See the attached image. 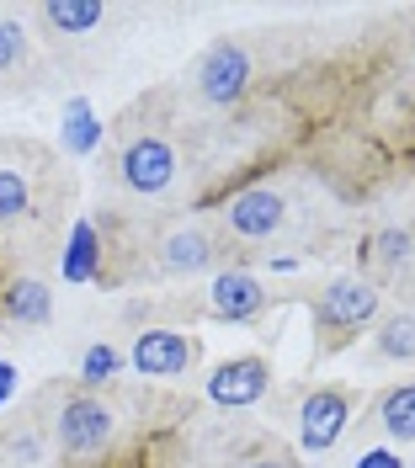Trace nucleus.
<instances>
[{
    "label": "nucleus",
    "mask_w": 415,
    "mask_h": 468,
    "mask_svg": "<svg viewBox=\"0 0 415 468\" xmlns=\"http://www.w3.org/2000/svg\"><path fill=\"white\" fill-rule=\"evenodd\" d=\"M271 388V362L267 356H229V362H218L213 367V378H208V399L224 410H250L261 405Z\"/></svg>",
    "instance_id": "obj_8"
},
{
    "label": "nucleus",
    "mask_w": 415,
    "mask_h": 468,
    "mask_svg": "<svg viewBox=\"0 0 415 468\" xmlns=\"http://www.w3.org/2000/svg\"><path fill=\"white\" fill-rule=\"evenodd\" d=\"M32 207V186L22 171H11V165H0V224H11V218H22Z\"/></svg>",
    "instance_id": "obj_18"
},
{
    "label": "nucleus",
    "mask_w": 415,
    "mask_h": 468,
    "mask_svg": "<svg viewBox=\"0 0 415 468\" xmlns=\"http://www.w3.org/2000/svg\"><path fill=\"white\" fill-rule=\"evenodd\" d=\"M256 80V64H250V48L239 37H218L208 43L203 58L192 64V90L203 96L208 107H235L239 96Z\"/></svg>",
    "instance_id": "obj_1"
},
{
    "label": "nucleus",
    "mask_w": 415,
    "mask_h": 468,
    "mask_svg": "<svg viewBox=\"0 0 415 468\" xmlns=\"http://www.w3.org/2000/svg\"><path fill=\"white\" fill-rule=\"evenodd\" d=\"M54 437L69 458H101L112 437H118V410L96 394H69L59 405V420H54Z\"/></svg>",
    "instance_id": "obj_2"
},
{
    "label": "nucleus",
    "mask_w": 415,
    "mask_h": 468,
    "mask_svg": "<svg viewBox=\"0 0 415 468\" xmlns=\"http://www.w3.org/2000/svg\"><path fill=\"white\" fill-rule=\"evenodd\" d=\"M213 261H218V245H213V234L197 229V224H176V229H165V239H160V266H165L171 277L213 271Z\"/></svg>",
    "instance_id": "obj_10"
},
{
    "label": "nucleus",
    "mask_w": 415,
    "mask_h": 468,
    "mask_svg": "<svg viewBox=\"0 0 415 468\" xmlns=\"http://www.w3.org/2000/svg\"><path fill=\"white\" fill-rule=\"evenodd\" d=\"M239 468H293L288 458H277V452H267V458H250V463H239Z\"/></svg>",
    "instance_id": "obj_24"
},
{
    "label": "nucleus",
    "mask_w": 415,
    "mask_h": 468,
    "mask_svg": "<svg viewBox=\"0 0 415 468\" xmlns=\"http://www.w3.org/2000/svg\"><path fill=\"white\" fill-rule=\"evenodd\" d=\"M37 16L64 37H86L107 22V5L101 0H48V5H37Z\"/></svg>",
    "instance_id": "obj_13"
},
{
    "label": "nucleus",
    "mask_w": 415,
    "mask_h": 468,
    "mask_svg": "<svg viewBox=\"0 0 415 468\" xmlns=\"http://www.w3.org/2000/svg\"><path fill=\"white\" fill-rule=\"evenodd\" d=\"M378 356H388V362H415V314H388L378 324Z\"/></svg>",
    "instance_id": "obj_16"
},
{
    "label": "nucleus",
    "mask_w": 415,
    "mask_h": 468,
    "mask_svg": "<svg viewBox=\"0 0 415 468\" xmlns=\"http://www.w3.org/2000/svg\"><path fill=\"white\" fill-rule=\"evenodd\" d=\"M59 144L69 154H96L101 149V117L86 96H69L64 101V122H59Z\"/></svg>",
    "instance_id": "obj_14"
},
{
    "label": "nucleus",
    "mask_w": 415,
    "mask_h": 468,
    "mask_svg": "<svg viewBox=\"0 0 415 468\" xmlns=\"http://www.w3.org/2000/svg\"><path fill=\"white\" fill-rule=\"evenodd\" d=\"M378 426H384V437L394 441V452L415 441V383H394L384 399H378Z\"/></svg>",
    "instance_id": "obj_15"
},
{
    "label": "nucleus",
    "mask_w": 415,
    "mask_h": 468,
    "mask_svg": "<svg viewBox=\"0 0 415 468\" xmlns=\"http://www.w3.org/2000/svg\"><path fill=\"white\" fill-rule=\"evenodd\" d=\"M373 320H378V288L367 277H335L314 298V324L330 330V335H356Z\"/></svg>",
    "instance_id": "obj_4"
},
{
    "label": "nucleus",
    "mask_w": 415,
    "mask_h": 468,
    "mask_svg": "<svg viewBox=\"0 0 415 468\" xmlns=\"http://www.w3.org/2000/svg\"><path fill=\"white\" fill-rule=\"evenodd\" d=\"M356 468H405V458H399L394 447H367V452L356 458Z\"/></svg>",
    "instance_id": "obj_22"
},
{
    "label": "nucleus",
    "mask_w": 415,
    "mask_h": 468,
    "mask_svg": "<svg viewBox=\"0 0 415 468\" xmlns=\"http://www.w3.org/2000/svg\"><path fill=\"white\" fill-rule=\"evenodd\" d=\"M373 250H378V261L399 266V261L415 250V234H410V229H384L378 239H373Z\"/></svg>",
    "instance_id": "obj_20"
},
{
    "label": "nucleus",
    "mask_w": 415,
    "mask_h": 468,
    "mask_svg": "<svg viewBox=\"0 0 415 468\" xmlns=\"http://www.w3.org/2000/svg\"><path fill=\"white\" fill-rule=\"evenodd\" d=\"M128 362H133V373H139V378H186V373H192V362H197V341H192V335H181V330L154 324V330H139V335H133Z\"/></svg>",
    "instance_id": "obj_6"
},
{
    "label": "nucleus",
    "mask_w": 415,
    "mask_h": 468,
    "mask_svg": "<svg viewBox=\"0 0 415 468\" xmlns=\"http://www.w3.org/2000/svg\"><path fill=\"white\" fill-rule=\"evenodd\" d=\"M16 399V362H0V410Z\"/></svg>",
    "instance_id": "obj_23"
},
{
    "label": "nucleus",
    "mask_w": 415,
    "mask_h": 468,
    "mask_svg": "<svg viewBox=\"0 0 415 468\" xmlns=\"http://www.w3.org/2000/svg\"><path fill=\"white\" fill-rule=\"evenodd\" d=\"M118 176H122V186L139 192V197H165V192L176 186V176H181V154H176L171 139H160V133H139L133 144L122 149Z\"/></svg>",
    "instance_id": "obj_3"
},
{
    "label": "nucleus",
    "mask_w": 415,
    "mask_h": 468,
    "mask_svg": "<svg viewBox=\"0 0 415 468\" xmlns=\"http://www.w3.org/2000/svg\"><path fill=\"white\" fill-rule=\"evenodd\" d=\"M352 426V394L346 388H314L298 405V441L303 452H330Z\"/></svg>",
    "instance_id": "obj_7"
},
{
    "label": "nucleus",
    "mask_w": 415,
    "mask_h": 468,
    "mask_svg": "<svg viewBox=\"0 0 415 468\" xmlns=\"http://www.w3.org/2000/svg\"><path fill=\"white\" fill-rule=\"evenodd\" d=\"M122 373V351L107 346V341H96V346H86V356H80V383L86 388H101V383H112Z\"/></svg>",
    "instance_id": "obj_17"
},
{
    "label": "nucleus",
    "mask_w": 415,
    "mask_h": 468,
    "mask_svg": "<svg viewBox=\"0 0 415 468\" xmlns=\"http://www.w3.org/2000/svg\"><path fill=\"white\" fill-rule=\"evenodd\" d=\"M27 58V27L16 16H0V75H11Z\"/></svg>",
    "instance_id": "obj_19"
},
{
    "label": "nucleus",
    "mask_w": 415,
    "mask_h": 468,
    "mask_svg": "<svg viewBox=\"0 0 415 468\" xmlns=\"http://www.w3.org/2000/svg\"><path fill=\"white\" fill-rule=\"evenodd\" d=\"M59 277H64V282H96V277H101V234H96L90 218H80V224L69 229Z\"/></svg>",
    "instance_id": "obj_12"
},
{
    "label": "nucleus",
    "mask_w": 415,
    "mask_h": 468,
    "mask_svg": "<svg viewBox=\"0 0 415 468\" xmlns=\"http://www.w3.org/2000/svg\"><path fill=\"white\" fill-rule=\"evenodd\" d=\"M5 458H11V463H22V468L43 463V437H37V431H16V437L5 441Z\"/></svg>",
    "instance_id": "obj_21"
},
{
    "label": "nucleus",
    "mask_w": 415,
    "mask_h": 468,
    "mask_svg": "<svg viewBox=\"0 0 415 468\" xmlns=\"http://www.w3.org/2000/svg\"><path fill=\"white\" fill-rule=\"evenodd\" d=\"M261 309H267V288H261L256 271H218L208 282V314L213 320L245 324V320H256Z\"/></svg>",
    "instance_id": "obj_9"
},
{
    "label": "nucleus",
    "mask_w": 415,
    "mask_h": 468,
    "mask_svg": "<svg viewBox=\"0 0 415 468\" xmlns=\"http://www.w3.org/2000/svg\"><path fill=\"white\" fill-rule=\"evenodd\" d=\"M0 309H5V320L11 324H48L54 320V292L48 282H37V277H16L11 288L0 292Z\"/></svg>",
    "instance_id": "obj_11"
},
{
    "label": "nucleus",
    "mask_w": 415,
    "mask_h": 468,
    "mask_svg": "<svg viewBox=\"0 0 415 468\" xmlns=\"http://www.w3.org/2000/svg\"><path fill=\"white\" fill-rule=\"evenodd\" d=\"M224 229L239 234V239H271V234L288 224V197L271 186V181H256V186H239L224 197L218 207Z\"/></svg>",
    "instance_id": "obj_5"
}]
</instances>
